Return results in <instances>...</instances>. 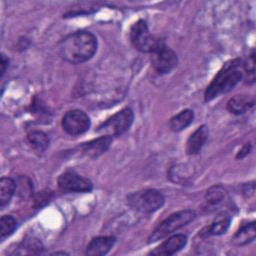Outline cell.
Returning <instances> with one entry per match:
<instances>
[{
  "label": "cell",
  "mask_w": 256,
  "mask_h": 256,
  "mask_svg": "<svg viewBox=\"0 0 256 256\" xmlns=\"http://www.w3.org/2000/svg\"><path fill=\"white\" fill-rule=\"evenodd\" d=\"M242 62L240 59H233L225 63L207 86L204 99L209 102L221 94L231 91L242 79Z\"/></svg>",
  "instance_id": "cell-2"
},
{
  "label": "cell",
  "mask_w": 256,
  "mask_h": 256,
  "mask_svg": "<svg viewBox=\"0 0 256 256\" xmlns=\"http://www.w3.org/2000/svg\"><path fill=\"white\" fill-rule=\"evenodd\" d=\"M244 71L246 73V80L248 83H253L255 80V53L254 50H251L247 60L242 64Z\"/></svg>",
  "instance_id": "cell-22"
},
{
  "label": "cell",
  "mask_w": 256,
  "mask_h": 256,
  "mask_svg": "<svg viewBox=\"0 0 256 256\" xmlns=\"http://www.w3.org/2000/svg\"><path fill=\"white\" fill-rule=\"evenodd\" d=\"M8 65H9L8 58H6V56L4 54H1V76H3L4 73L6 72Z\"/></svg>",
  "instance_id": "cell-25"
},
{
  "label": "cell",
  "mask_w": 256,
  "mask_h": 256,
  "mask_svg": "<svg viewBox=\"0 0 256 256\" xmlns=\"http://www.w3.org/2000/svg\"><path fill=\"white\" fill-rule=\"evenodd\" d=\"M133 119V111L130 108H124L99 125L96 132L104 136H119L130 128Z\"/></svg>",
  "instance_id": "cell-5"
},
{
  "label": "cell",
  "mask_w": 256,
  "mask_h": 256,
  "mask_svg": "<svg viewBox=\"0 0 256 256\" xmlns=\"http://www.w3.org/2000/svg\"><path fill=\"white\" fill-rule=\"evenodd\" d=\"M254 98L250 95H235L227 103V109L236 115H240L248 111L254 106Z\"/></svg>",
  "instance_id": "cell-14"
},
{
  "label": "cell",
  "mask_w": 256,
  "mask_h": 256,
  "mask_svg": "<svg viewBox=\"0 0 256 256\" xmlns=\"http://www.w3.org/2000/svg\"><path fill=\"white\" fill-rule=\"evenodd\" d=\"M20 248L27 250V253H40L42 250V243L38 239L30 238L24 240L21 243Z\"/></svg>",
  "instance_id": "cell-23"
},
{
  "label": "cell",
  "mask_w": 256,
  "mask_h": 256,
  "mask_svg": "<svg viewBox=\"0 0 256 256\" xmlns=\"http://www.w3.org/2000/svg\"><path fill=\"white\" fill-rule=\"evenodd\" d=\"M195 217L196 213L192 210H182L171 214L154 229L148 238V243L156 242L167 237L174 231L190 223L192 220H194Z\"/></svg>",
  "instance_id": "cell-3"
},
{
  "label": "cell",
  "mask_w": 256,
  "mask_h": 256,
  "mask_svg": "<svg viewBox=\"0 0 256 256\" xmlns=\"http://www.w3.org/2000/svg\"><path fill=\"white\" fill-rule=\"evenodd\" d=\"M90 125L91 121L89 116L80 109L69 110L62 118L63 130L72 136L85 133Z\"/></svg>",
  "instance_id": "cell-8"
},
{
  "label": "cell",
  "mask_w": 256,
  "mask_h": 256,
  "mask_svg": "<svg viewBox=\"0 0 256 256\" xmlns=\"http://www.w3.org/2000/svg\"><path fill=\"white\" fill-rule=\"evenodd\" d=\"M115 237L113 236H98L93 238L86 247V255L102 256L107 254L115 244Z\"/></svg>",
  "instance_id": "cell-12"
},
{
  "label": "cell",
  "mask_w": 256,
  "mask_h": 256,
  "mask_svg": "<svg viewBox=\"0 0 256 256\" xmlns=\"http://www.w3.org/2000/svg\"><path fill=\"white\" fill-rule=\"evenodd\" d=\"M226 198V191L221 185H214L210 187L206 194L205 199L210 205H218Z\"/></svg>",
  "instance_id": "cell-20"
},
{
  "label": "cell",
  "mask_w": 256,
  "mask_h": 256,
  "mask_svg": "<svg viewBox=\"0 0 256 256\" xmlns=\"http://www.w3.org/2000/svg\"><path fill=\"white\" fill-rule=\"evenodd\" d=\"M58 186L63 192H90L92 183L89 179L73 172L66 171L58 178Z\"/></svg>",
  "instance_id": "cell-9"
},
{
  "label": "cell",
  "mask_w": 256,
  "mask_h": 256,
  "mask_svg": "<svg viewBox=\"0 0 256 256\" xmlns=\"http://www.w3.org/2000/svg\"><path fill=\"white\" fill-rule=\"evenodd\" d=\"M208 128L206 125L198 127L188 138L186 143V152L188 155H195L200 152L208 138Z\"/></svg>",
  "instance_id": "cell-13"
},
{
  "label": "cell",
  "mask_w": 256,
  "mask_h": 256,
  "mask_svg": "<svg viewBox=\"0 0 256 256\" xmlns=\"http://www.w3.org/2000/svg\"><path fill=\"white\" fill-rule=\"evenodd\" d=\"M30 144L37 151H45L49 146V138L48 136L39 130H32L27 135Z\"/></svg>",
  "instance_id": "cell-19"
},
{
  "label": "cell",
  "mask_w": 256,
  "mask_h": 256,
  "mask_svg": "<svg viewBox=\"0 0 256 256\" xmlns=\"http://www.w3.org/2000/svg\"><path fill=\"white\" fill-rule=\"evenodd\" d=\"M111 143L112 137L102 135L97 139H93L91 141L83 143L80 146V150L84 155L90 158H96L103 154L110 147Z\"/></svg>",
  "instance_id": "cell-11"
},
{
  "label": "cell",
  "mask_w": 256,
  "mask_h": 256,
  "mask_svg": "<svg viewBox=\"0 0 256 256\" xmlns=\"http://www.w3.org/2000/svg\"><path fill=\"white\" fill-rule=\"evenodd\" d=\"M231 217L226 213H221L216 216L211 225L207 228L208 235H222L226 233L229 228Z\"/></svg>",
  "instance_id": "cell-18"
},
{
  "label": "cell",
  "mask_w": 256,
  "mask_h": 256,
  "mask_svg": "<svg viewBox=\"0 0 256 256\" xmlns=\"http://www.w3.org/2000/svg\"><path fill=\"white\" fill-rule=\"evenodd\" d=\"M164 196L158 190L147 189L128 196L129 204L137 211L144 214H152L164 204Z\"/></svg>",
  "instance_id": "cell-4"
},
{
  "label": "cell",
  "mask_w": 256,
  "mask_h": 256,
  "mask_svg": "<svg viewBox=\"0 0 256 256\" xmlns=\"http://www.w3.org/2000/svg\"><path fill=\"white\" fill-rule=\"evenodd\" d=\"M187 243V236L183 234H176L169 237L167 240L162 242L158 247L150 252L152 255H172L181 250Z\"/></svg>",
  "instance_id": "cell-10"
},
{
  "label": "cell",
  "mask_w": 256,
  "mask_h": 256,
  "mask_svg": "<svg viewBox=\"0 0 256 256\" xmlns=\"http://www.w3.org/2000/svg\"><path fill=\"white\" fill-rule=\"evenodd\" d=\"M97 50V38L89 31H76L65 36L58 44L60 57L71 64L91 59Z\"/></svg>",
  "instance_id": "cell-1"
},
{
  "label": "cell",
  "mask_w": 256,
  "mask_h": 256,
  "mask_svg": "<svg viewBox=\"0 0 256 256\" xmlns=\"http://www.w3.org/2000/svg\"><path fill=\"white\" fill-rule=\"evenodd\" d=\"M194 119V113L190 109H185L170 119V128L174 132H180L187 128Z\"/></svg>",
  "instance_id": "cell-16"
},
{
  "label": "cell",
  "mask_w": 256,
  "mask_h": 256,
  "mask_svg": "<svg viewBox=\"0 0 256 256\" xmlns=\"http://www.w3.org/2000/svg\"><path fill=\"white\" fill-rule=\"evenodd\" d=\"M256 230L255 222H249L242 225L232 237V242L237 246H244L255 240Z\"/></svg>",
  "instance_id": "cell-15"
},
{
  "label": "cell",
  "mask_w": 256,
  "mask_h": 256,
  "mask_svg": "<svg viewBox=\"0 0 256 256\" xmlns=\"http://www.w3.org/2000/svg\"><path fill=\"white\" fill-rule=\"evenodd\" d=\"M150 60L153 68L159 74H167L171 72L178 63L177 54L162 41H157L151 52Z\"/></svg>",
  "instance_id": "cell-6"
},
{
  "label": "cell",
  "mask_w": 256,
  "mask_h": 256,
  "mask_svg": "<svg viewBox=\"0 0 256 256\" xmlns=\"http://www.w3.org/2000/svg\"><path fill=\"white\" fill-rule=\"evenodd\" d=\"M16 183L12 178L2 177L0 180V207L3 209L8 205L16 190Z\"/></svg>",
  "instance_id": "cell-17"
},
{
  "label": "cell",
  "mask_w": 256,
  "mask_h": 256,
  "mask_svg": "<svg viewBox=\"0 0 256 256\" xmlns=\"http://www.w3.org/2000/svg\"><path fill=\"white\" fill-rule=\"evenodd\" d=\"M17 222L11 215H3L0 219V239L3 241L16 229Z\"/></svg>",
  "instance_id": "cell-21"
},
{
  "label": "cell",
  "mask_w": 256,
  "mask_h": 256,
  "mask_svg": "<svg viewBox=\"0 0 256 256\" xmlns=\"http://www.w3.org/2000/svg\"><path fill=\"white\" fill-rule=\"evenodd\" d=\"M251 148H252L251 144H250V143H246V144L242 147V149L238 152V154H237L236 158H237V159H239V158H240V159L244 158L245 156H247V155L250 153Z\"/></svg>",
  "instance_id": "cell-24"
},
{
  "label": "cell",
  "mask_w": 256,
  "mask_h": 256,
  "mask_svg": "<svg viewBox=\"0 0 256 256\" xmlns=\"http://www.w3.org/2000/svg\"><path fill=\"white\" fill-rule=\"evenodd\" d=\"M130 40L135 49L140 52H152L157 41L151 35L146 21L140 19L130 28Z\"/></svg>",
  "instance_id": "cell-7"
}]
</instances>
